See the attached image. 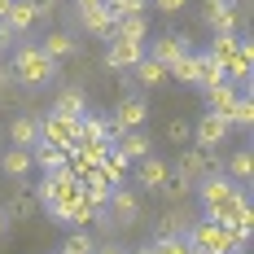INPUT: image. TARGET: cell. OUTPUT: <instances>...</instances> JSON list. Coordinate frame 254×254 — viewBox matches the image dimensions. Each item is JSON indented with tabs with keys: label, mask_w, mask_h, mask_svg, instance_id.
Returning <instances> with one entry per match:
<instances>
[{
	"label": "cell",
	"mask_w": 254,
	"mask_h": 254,
	"mask_svg": "<svg viewBox=\"0 0 254 254\" xmlns=\"http://www.w3.org/2000/svg\"><path fill=\"white\" fill-rule=\"evenodd\" d=\"M9 40H13V31H9V26L0 22V49H4V44H9Z\"/></svg>",
	"instance_id": "44"
},
{
	"label": "cell",
	"mask_w": 254,
	"mask_h": 254,
	"mask_svg": "<svg viewBox=\"0 0 254 254\" xmlns=\"http://www.w3.org/2000/svg\"><path fill=\"white\" fill-rule=\"evenodd\" d=\"M105 206L114 210V224H136V219H140V197H136L131 189H114Z\"/></svg>",
	"instance_id": "11"
},
{
	"label": "cell",
	"mask_w": 254,
	"mask_h": 254,
	"mask_svg": "<svg viewBox=\"0 0 254 254\" xmlns=\"http://www.w3.org/2000/svg\"><path fill=\"white\" fill-rule=\"evenodd\" d=\"M136 254H158V246H153V241H149V246H145V250H136Z\"/></svg>",
	"instance_id": "48"
},
{
	"label": "cell",
	"mask_w": 254,
	"mask_h": 254,
	"mask_svg": "<svg viewBox=\"0 0 254 254\" xmlns=\"http://www.w3.org/2000/svg\"><path fill=\"white\" fill-rule=\"evenodd\" d=\"M206 219H210V224H219V228H232V224H246V228H254L250 193H246V189H237L228 202H219L215 210H206Z\"/></svg>",
	"instance_id": "3"
},
{
	"label": "cell",
	"mask_w": 254,
	"mask_h": 254,
	"mask_svg": "<svg viewBox=\"0 0 254 254\" xmlns=\"http://www.w3.org/2000/svg\"><path fill=\"white\" fill-rule=\"evenodd\" d=\"M35 4V18H53V0H31Z\"/></svg>",
	"instance_id": "43"
},
{
	"label": "cell",
	"mask_w": 254,
	"mask_h": 254,
	"mask_svg": "<svg viewBox=\"0 0 254 254\" xmlns=\"http://www.w3.org/2000/svg\"><path fill=\"white\" fill-rule=\"evenodd\" d=\"M92 254H127V250H119V246H97Z\"/></svg>",
	"instance_id": "45"
},
{
	"label": "cell",
	"mask_w": 254,
	"mask_h": 254,
	"mask_svg": "<svg viewBox=\"0 0 254 254\" xmlns=\"http://www.w3.org/2000/svg\"><path fill=\"white\" fill-rule=\"evenodd\" d=\"M250 66H254V53H250V44L241 40V49L224 62V79H228V83H241V79H250Z\"/></svg>",
	"instance_id": "16"
},
{
	"label": "cell",
	"mask_w": 254,
	"mask_h": 254,
	"mask_svg": "<svg viewBox=\"0 0 254 254\" xmlns=\"http://www.w3.org/2000/svg\"><path fill=\"white\" fill-rule=\"evenodd\" d=\"M79 140H105L110 145V123L97 119V114H83L79 119Z\"/></svg>",
	"instance_id": "30"
},
{
	"label": "cell",
	"mask_w": 254,
	"mask_h": 254,
	"mask_svg": "<svg viewBox=\"0 0 254 254\" xmlns=\"http://www.w3.org/2000/svg\"><path fill=\"white\" fill-rule=\"evenodd\" d=\"M149 26L145 18H114V40H131V44H145Z\"/></svg>",
	"instance_id": "26"
},
{
	"label": "cell",
	"mask_w": 254,
	"mask_h": 254,
	"mask_svg": "<svg viewBox=\"0 0 254 254\" xmlns=\"http://www.w3.org/2000/svg\"><path fill=\"white\" fill-rule=\"evenodd\" d=\"M136 180H140L145 189H153V193H158V189L171 180V167H167L162 158H140V162H136Z\"/></svg>",
	"instance_id": "13"
},
{
	"label": "cell",
	"mask_w": 254,
	"mask_h": 254,
	"mask_svg": "<svg viewBox=\"0 0 254 254\" xmlns=\"http://www.w3.org/2000/svg\"><path fill=\"white\" fill-rule=\"evenodd\" d=\"M0 140H4V127H0Z\"/></svg>",
	"instance_id": "50"
},
{
	"label": "cell",
	"mask_w": 254,
	"mask_h": 254,
	"mask_svg": "<svg viewBox=\"0 0 254 254\" xmlns=\"http://www.w3.org/2000/svg\"><path fill=\"white\" fill-rule=\"evenodd\" d=\"M35 210H40V202H35V193H31V189H18V197L9 202V215H18V219H31Z\"/></svg>",
	"instance_id": "34"
},
{
	"label": "cell",
	"mask_w": 254,
	"mask_h": 254,
	"mask_svg": "<svg viewBox=\"0 0 254 254\" xmlns=\"http://www.w3.org/2000/svg\"><path fill=\"white\" fill-rule=\"evenodd\" d=\"M232 254H246V250H232Z\"/></svg>",
	"instance_id": "51"
},
{
	"label": "cell",
	"mask_w": 254,
	"mask_h": 254,
	"mask_svg": "<svg viewBox=\"0 0 254 254\" xmlns=\"http://www.w3.org/2000/svg\"><path fill=\"white\" fill-rule=\"evenodd\" d=\"M153 246H158V254H193L189 237H158Z\"/></svg>",
	"instance_id": "39"
},
{
	"label": "cell",
	"mask_w": 254,
	"mask_h": 254,
	"mask_svg": "<svg viewBox=\"0 0 254 254\" xmlns=\"http://www.w3.org/2000/svg\"><path fill=\"white\" fill-rule=\"evenodd\" d=\"M193 66H197V88H210V83H224V66L210 57V53H193Z\"/></svg>",
	"instance_id": "19"
},
{
	"label": "cell",
	"mask_w": 254,
	"mask_h": 254,
	"mask_svg": "<svg viewBox=\"0 0 254 254\" xmlns=\"http://www.w3.org/2000/svg\"><path fill=\"white\" fill-rule=\"evenodd\" d=\"M228 123H237V127H250L254 123V101H250V97H237V101H232Z\"/></svg>",
	"instance_id": "37"
},
{
	"label": "cell",
	"mask_w": 254,
	"mask_h": 254,
	"mask_svg": "<svg viewBox=\"0 0 254 254\" xmlns=\"http://www.w3.org/2000/svg\"><path fill=\"white\" fill-rule=\"evenodd\" d=\"M167 136H171L176 145H189V140H193V127L184 123V119H171V123H167Z\"/></svg>",
	"instance_id": "41"
},
{
	"label": "cell",
	"mask_w": 254,
	"mask_h": 254,
	"mask_svg": "<svg viewBox=\"0 0 254 254\" xmlns=\"http://www.w3.org/2000/svg\"><path fill=\"white\" fill-rule=\"evenodd\" d=\"M189 246L193 254H232V237L219 224H210V219H197V224H189Z\"/></svg>",
	"instance_id": "2"
},
{
	"label": "cell",
	"mask_w": 254,
	"mask_h": 254,
	"mask_svg": "<svg viewBox=\"0 0 254 254\" xmlns=\"http://www.w3.org/2000/svg\"><path fill=\"white\" fill-rule=\"evenodd\" d=\"M202 18L210 22L215 35H237V9H232L228 0H206V4H202Z\"/></svg>",
	"instance_id": "8"
},
{
	"label": "cell",
	"mask_w": 254,
	"mask_h": 254,
	"mask_svg": "<svg viewBox=\"0 0 254 254\" xmlns=\"http://www.w3.org/2000/svg\"><path fill=\"white\" fill-rule=\"evenodd\" d=\"M4 26H9L13 35L31 31V26H35V4H31V0H13V4H9V13H4Z\"/></svg>",
	"instance_id": "17"
},
{
	"label": "cell",
	"mask_w": 254,
	"mask_h": 254,
	"mask_svg": "<svg viewBox=\"0 0 254 254\" xmlns=\"http://www.w3.org/2000/svg\"><path fill=\"white\" fill-rule=\"evenodd\" d=\"M140 57H145V44H131V40H114V44L105 49V66H110V70H131Z\"/></svg>",
	"instance_id": "9"
},
{
	"label": "cell",
	"mask_w": 254,
	"mask_h": 254,
	"mask_svg": "<svg viewBox=\"0 0 254 254\" xmlns=\"http://www.w3.org/2000/svg\"><path fill=\"white\" fill-rule=\"evenodd\" d=\"M184 44H189V40H176V35H162V40H153V62H158V66H171V62H180V57H184Z\"/></svg>",
	"instance_id": "22"
},
{
	"label": "cell",
	"mask_w": 254,
	"mask_h": 254,
	"mask_svg": "<svg viewBox=\"0 0 254 254\" xmlns=\"http://www.w3.org/2000/svg\"><path fill=\"white\" fill-rule=\"evenodd\" d=\"M228 4H237V0H228Z\"/></svg>",
	"instance_id": "52"
},
{
	"label": "cell",
	"mask_w": 254,
	"mask_h": 254,
	"mask_svg": "<svg viewBox=\"0 0 254 254\" xmlns=\"http://www.w3.org/2000/svg\"><path fill=\"white\" fill-rule=\"evenodd\" d=\"M0 237H4V210H0Z\"/></svg>",
	"instance_id": "49"
},
{
	"label": "cell",
	"mask_w": 254,
	"mask_h": 254,
	"mask_svg": "<svg viewBox=\"0 0 254 254\" xmlns=\"http://www.w3.org/2000/svg\"><path fill=\"white\" fill-rule=\"evenodd\" d=\"M189 189H193L189 180H167V184H162L158 193H167V202H171V206H180L184 197H189Z\"/></svg>",
	"instance_id": "40"
},
{
	"label": "cell",
	"mask_w": 254,
	"mask_h": 254,
	"mask_svg": "<svg viewBox=\"0 0 254 254\" xmlns=\"http://www.w3.org/2000/svg\"><path fill=\"white\" fill-rule=\"evenodd\" d=\"M79 9H97V4H101V0H75Z\"/></svg>",
	"instance_id": "46"
},
{
	"label": "cell",
	"mask_w": 254,
	"mask_h": 254,
	"mask_svg": "<svg viewBox=\"0 0 254 254\" xmlns=\"http://www.w3.org/2000/svg\"><path fill=\"white\" fill-rule=\"evenodd\" d=\"M40 140H49L57 149H70L79 140V119H70V114H49L40 123Z\"/></svg>",
	"instance_id": "6"
},
{
	"label": "cell",
	"mask_w": 254,
	"mask_h": 254,
	"mask_svg": "<svg viewBox=\"0 0 254 254\" xmlns=\"http://www.w3.org/2000/svg\"><path fill=\"white\" fill-rule=\"evenodd\" d=\"M79 22H83V31H92V35H101V40H114V13H110L105 4L79 9Z\"/></svg>",
	"instance_id": "12"
},
{
	"label": "cell",
	"mask_w": 254,
	"mask_h": 254,
	"mask_svg": "<svg viewBox=\"0 0 254 254\" xmlns=\"http://www.w3.org/2000/svg\"><path fill=\"white\" fill-rule=\"evenodd\" d=\"M97 219H101V210H97L92 202H83V197L70 202L62 215H57V224H79V228H88V224H97Z\"/></svg>",
	"instance_id": "18"
},
{
	"label": "cell",
	"mask_w": 254,
	"mask_h": 254,
	"mask_svg": "<svg viewBox=\"0 0 254 254\" xmlns=\"http://www.w3.org/2000/svg\"><path fill=\"white\" fill-rule=\"evenodd\" d=\"M101 4L114 18H140V13H145V0H101Z\"/></svg>",
	"instance_id": "36"
},
{
	"label": "cell",
	"mask_w": 254,
	"mask_h": 254,
	"mask_svg": "<svg viewBox=\"0 0 254 254\" xmlns=\"http://www.w3.org/2000/svg\"><path fill=\"white\" fill-rule=\"evenodd\" d=\"M228 171H232V180H237V184H250V176H254V158H250V149H237V153H232Z\"/></svg>",
	"instance_id": "32"
},
{
	"label": "cell",
	"mask_w": 254,
	"mask_h": 254,
	"mask_svg": "<svg viewBox=\"0 0 254 254\" xmlns=\"http://www.w3.org/2000/svg\"><path fill=\"white\" fill-rule=\"evenodd\" d=\"M9 4H13V0H0V22H4V13H9Z\"/></svg>",
	"instance_id": "47"
},
{
	"label": "cell",
	"mask_w": 254,
	"mask_h": 254,
	"mask_svg": "<svg viewBox=\"0 0 254 254\" xmlns=\"http://www.w3.org/2000/svg\"><path fill=\"white\" fill-rule=\"evenodd\" d=\"M184 4H189V0H153V9H158V13H180Z\"/></svg>",
	"instance_id": "42"
},
{
	"label": "cell",
	"mask_w": 254,
	"mask_h": 254,
	"mask_svg": "<svg viewBox=\"0 0 254 254\" xmlns=\"http://www.w3.org/2000/svg\"><path fill=\"white\" fill-rule=\"evenodd\" d=\"M232 101H237V88H232L228 79H224V83H210V88H206V105H210V114H228Z\"/></svg>",
	"instance_id": "21"
},
{
	"label": "cell",
	"mask_w": 254,
	"mask_h": 254,
	"mask_svg": "<svg viewBox=\"0 0 254 254\" xmlns=\"http://www.w3.org/2000/svg\"><path fill=\"white\" fill-rule=\"evenodd\" d=\"M79 189H83V202H92L97 210H101V206L110 202V193H114V184H110L101 171H88V176H79Z\"/></svg>",
	"instance_id": "14"
},
{
	"label": "cell",
	"mask_w": 254,
	"mask_h": 254,
	"mask_svg": "<svg viewBox=\"0 0 254 254\" xmlns=\"http://www.w3.org/2000/svg\"><path fill=\"white\" fill-rule=\"evenodd\" d=\"M40 49H44V57H53V62H62V57H70V53H75V40H70L66 31H53V35L44 40V44H40Z\"/></svg>",
	"instance_id": "29"
},
{
	"label": "cell",
	"mask_w": 254,
	"mask_h": 254,
	"mask_svg": "<svg viewBox=\"0 0 254 254\" xmlns=\"http://www.w3.org/2000/svg\"><path fill=\"white\" fill-rule=\"evenodd\" d=\"M167 79H180V83H193V79H197V66H193V53H184L180 62H171V66H167Z\"/></svg>",
	"instance_id": "35"
},
{
	"label": "cell",
	"mask_w": 254,
	"mask_h": 254,
	"mask_svg": "<svg viewBox=\"0 0 254 254\" xmlns=\"http://www.w3.org/2000/svg\"><path fill=\"white\" fill-rule=\"evenodd\" d=\"M145 119H149V105L140 101V97H123V101H119V114H114V123H110V145H119L123 131H140Z\"/></svg>",
	"instance_id": "5"
},
{
	"label": "cell",
	"mask_w": 254,
	"mask_h": 254,
	"mask_svg": "<svg viewBox=\"0 0 254 254\" xmlns=\"http://www.w3.org/2000/svg\"><path fill=\"white\" fill-rule=\"evenodd\" d=\"M53 114H70V119H79V114H83V92H79V88H66V92H57V101H53Z\"/></svg>",
	"instance_id": "31"
},
{
	"label": "cell",
	"mask_w": 254,
	"mask_h": 254,
	"mask_svg": "<svg viewBox=\"0 0 254 254\" xmlns=\"http://www.w3.org/2000/svg\"><path fill=\"white\" fill-rule=\"evenodd\" d=\"M13 75L22 79V83H31V88H40V83H49L57 75V62L44 57L40 44H22V49L13 53Z\"/></svg>",
	"instance_id": "1"
},
{
	"label": "cell",
	"mask_w": 254,
	"mask_h": 254,
	"mask_svg": "<svg viewBox=\"0 0 254 254\" xmlns=\"http://www.w3.org/2000/svg\"><path fill=\"white\" fill-rule=\"evenodd\" d=\"M237 49H241V40H237V35H215V40H210V49H206V53H210V57H215V62L224 66V62H228V57H232Z\"/></svg>",
	"instance_id": "33"
},
{
	"label": "cell",
	"mask_w": 254,
	"mask_h": 254,
	"mask_svg": "<svg viewBox=\"0 0 254 254\" xmlns=\"http://www.w3.org/2000/svg\"><path fill=\"white\" fill-rule=\"evenodd\" d=\"M158 237H189V215L171 206L167 215H162V224H158Z\"/></svg>",
	"instance_id": "28"
},
{
	"label": "cell",
	"mask_w": 254,
	"mask_h": 254,
	"mask_svg": "<svg viewBox=\"0 0 254 254\" xmlns=\"http://www.w3.org/2000/svg\"><path fill=\"white\" fill-rule=\"evenodd\" d=\"M197 184H202V206H206V210H215L219 202H228L232 193H237V184H232V180L224 176V171H215V176L197 180Z\"/></svg>",
	"instance_id": "10"
},
{
	"label": "cell",
	"mask_w": 254,
	"mask_h": 254,
	"mask_svg": "<svg viewBox=\"0 0 254 254\" xmlns=\"http://www.w3.org/2000/svg\"><path fill=\"white\" fill-rule=\"evenodd\" d=\"M92 250H97V241H92L88 232H70L66 246H62V254H92Z\"/></svg>",
	"instance_id": "38"
},
{
	"label": "cell",
	"mask_w": 254,
	"mask_h": 254,
	"mask_svg": "<svg viewBox=\"0 0 254 254\" xmlns=\"http://www.w3.org/2000/svg\"><path fill=\"white\" fill-rule=\"evenodd\" d=\"M215 149H184L180 153V162H176V180H189V184H197V180H206V176H215Z\"/></svg>",
	"instance_id": "4"
},
{
	"label": "cell",
	"mask_w": 254,
	"mask_h": 254,
	"mask_svg": "<svg viewBox=\"0 0 254 254\" xmlns=\"http://www.w3.org/2000/svg\"><path fill=\"white\" fill-rule=\"evenodd\" d=\"M9 136H13V145H18V149H31V145L40 140V123H35L31 114H22V119H13V123H9Z\"/></svg>",
	"instance_id": "24"
},
{
	"label": "cell",
	"mask_w": 254,
	"mask_h": 254,
	"mask_svg": "<svg viewBox=\"0 0 254 254\" xmlns=\"http://www.w3.org/2000/svg\"><path fill=\"white\" fill-rule=\"evenodd\" d=\"M131 70H136V83H140V88H162V83H167V66H158L153 57H140Z\"/></svg>",
	"instance_id": "23"
},
{
	"label": "cell",
	"mask_w": 254,
	"mask_h": 254,
	"mask_svg": "<svg viewBox=\"0 0 254 254\" xmlns=\"http://www.w3.org/2000/svg\"><path fill=\"white\" fill-rule=\"evenodd\" d=\"M31 167L57 171V167H66V149H57V145H49V140H35V145H31Z\"/></svg>",
	"instance_id": "15"
},
{
	"label": "cell",
	"mask_w": 254,
	"mask_h": 254,
	"mask_svg": "<svg viewBox=\"0 0 254 254\" xmlns=\"http://www.w3.org/2000/svg\"><path fill=\"white\" fill-rule=\"evenodd\" d=\"M114 149L123 153L127 162H140V158H149V140H145V136H140V131H123V136H119V145H114Z\"/></svg>",
	"instance_id": "25"
},
{
	"label": "cell",
	"mask_w": 254,
	"mask_h": 254,
	"mask_svg": "<svg viewBox=\"0 0 254 254\" xmlns=\"http://www.w3.org/2000/svg\"><path fill=\"white\" fill-rule=\"evenodd\" d=\"M228 131H232V123H228V114H206L202 123L193 127V140L202 145V149H219L224 140H228Z\"/></svg>",
	"instance_id": "7"
},
{
	"label": "cell",
	"mask_w": 254,
	"mask_h": 254,
	"mask_svg": "<svg viewBox=\"0 0 254 254\" xmlns=\"http://www.w3.org/2000/svg\"><path fill=\"white\" fill-rule=\"evenodd\" d=\"M127 167H131V162H127L123 153H119V149H114V145H110V153H105V158H101V167H97V171H101V176L110 180V184H123Z\"/></svg>",
	"instance_id": "27"
},
{
	"label": "cell",
	"mask_w": 254,
	"mask_h": 254,
	"mask_svg": "<svg viewBox=\"0 0 254 254\" xmlns=\"http://www.w3.org/2000/svg\"><path fill=\"white\" fill-rule=\"evenodd\" d=\"M0 171H4L9 180H22L26 171H31V149H18V145L4 149V153H0Z\"/></svg>",
	"instance_id": "20"
}]
</instances>
